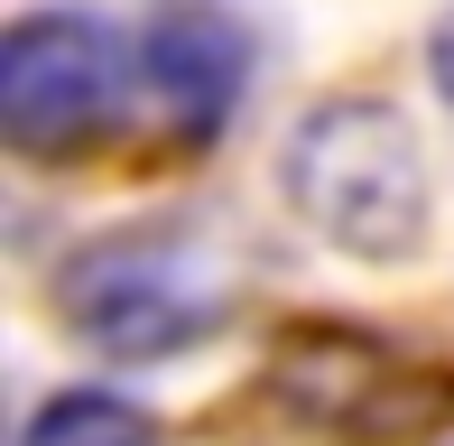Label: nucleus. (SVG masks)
<instances>
[{
	"instance_id": "1",
	"label": "nucleus",
	"mask_w": 454,
	"mask_h": 446,
	"mask_svg": "<svg viewBox=\"0 0 454 446\" xmlns=\"http://www.w3.org/2000/svg\"><path fill=\"white\" fill-rule=\"evenodd\" d=\"M287 195L353 260H408L427 242V158L389 103H316L287 139Z\"/></svg>"
},
{
	"instance_id": "2",
	"label": "nucleus",
	"mask_w": 454,
	"mask_h": 446,
	"mask_svg": "<svg viewBox=\"0 0 454 446\" xmlns=\"http://www.w3.org/2000/svg\"><path fill=\"white\" fill-rule=\"evenodd\" d=\"M66 298V326L102 344L121 362H149V354H185L223 326V270L195 251L185 233H102L66 260L56 279Z\"/></svg>"
},
{
	"instance_id": "3",
	"label": "nucleus",
	"mask_w": 454,
	"mask_h": 446,
	"mask_svg": "<svg viewBox=\"0 0 454 446\" xmlns=\"http://www.w3.org/2000/svg\"><path fill=\"white\" fill-rule=\"evenodd\" d=\"M130 56L93 10H28L0 37V139L19 158H84L121 121Z\"/></svg>"
},
{
	"instance_id": "4",
	"label": "nucleus",
	"mask_w": 454,
	"mask_h": 446,
	"mask_svg": "<svg viewBox=\"0 0 454 446\" xmlns=\"http://www.w3.org/2000/svg\"><path fill=\"white\" fill-rule=\"evenodd\" d=\"M270 410L306 446H408L454 410V372H418L362 335H297L270 362Z\"/></svg>"
},
{
	"instance_id": "5",
	"label": "nucleus",
	"mask_w": 454,
	"mask_h": 446,
	"mask_svg": "<svg viewBox=\"0 0 454 446\" xmlns=\"http://www.w3.org/2000/svg\"><path fill=\"white\" fill-rule=\"evenodd\" d=\"M139 66H149V93L168 112V131L185 149L232 131L241 84H251V28H241L223 0H158L149 37H139Z\"/></svg>"
},
{
	"instance_id": "6",
	"label": "nucleus",
	"mask_w": 454,
	"mask_h": 446,
	"mask_svg": "<svg viewBox=\"0 0 454 446\" xmlns=\"http://www.w3.org/2000/svg\"><path fill=\"white\" fill-rule=\"evenodd\" d=\"M19 446H158L149 410L121 391H56L47 410L19 428Z\"/></svg>"
},
{
	"instance_id": "7",
	"label": "nucleus",
	"mask_w": 454,
	"mask_h": 446,
	"mask_svg": "<svg viewBox=\"0 0 454 446\" xmlns=\"http://www.w3.org/2000/svg\"><path fill=\"white\" fill-rule=\"evenodd\" d=\"M427 66H436V84H445V103H454V19H436V37H427Z\"/></svg>"
}]
</instances>
